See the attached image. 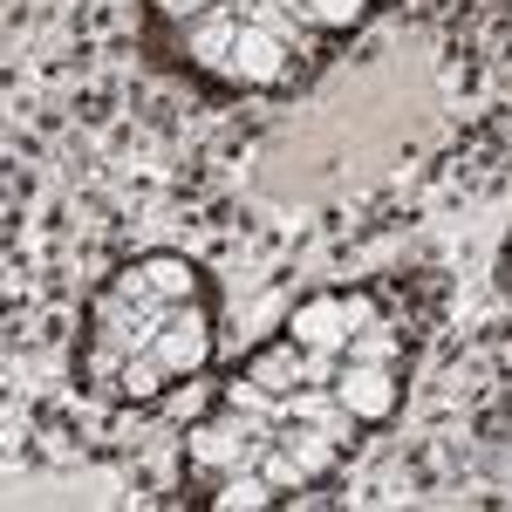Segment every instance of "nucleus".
<instances>
[{"label": "nucleus", "instance_id": "ddd939ff", "mask_svg": "<svg viewBox=\"0 0 512 512\" xmlns=\"http://www.w3.org/2000/svg\"><path fill=\"white\" fill-rule=\"evenodd\" d=\"M260 472H267V485H274V492H301V485L315 478L301 458H294V451H287V444H267V437H260Z\"/></svg>", "mask_w": 512, "mask_h": 512}, {"label": "nucleus", "instance_id": "9b49d317", "mask_svg": "<svg viewBox=\"0 0 512 512\" xmlns=\"http://www.w3.org/2000/svg\"><path fill=\"white\" fill-rule=\"evenodd\" d=\"M280 444H287V451H294V458H301L315 478L328 472V465H335V451H342V444L321 431V424H287V431H280Z\"/></svg>", "mask_w": 512, "mask_h": 512}, {"label": "nucleus", "instance_id": "f257e3e1", "mask_svg": "<svg viewBox=\"0 0 512 512\" xmlns=\"http://www.w3.org/2000/svg\"><path fill=\"white\" fill-rule=\"evenodd\" d=\"M260 424H246V417H205V424H192L185 431V451H192V465H205V472H239V465H253L260 458Z\"/></svg>", "mask_w": 512, "mask_h": 512}, {"label": "nucleus", "instance_id": "f8f14e48", "mask_svg": "<svg viewBox=\"0 0 512 512\" xmlns=\"http://www.w3.org/2000/svg\"><path fill=\"white\" fill-rule=\"evenodd\" d=\"M280 7H287L294 21H308V28H355L369 0H280Z\"/></svg>", "mask_w": 512, "mask_h": 512}, {"label": "nucleus", "instance_id": "9d476101", "mask_svg": "<svg viewBox=\"0 0 512 512\" xmlns=\"http://www.w3.org/2000/svg\"><path fill=\"white\" fill-rule=\"evenodd\" d=\"M144 274H151V287H158L164 301H192L198 294V267L185 260V253H151Z\"/></svg>", "mask_w": 512, "mask_h": 512}, {"label": "nucleus", "instance_id": "20e7f679", "mask_svg": "<svg viewBox=\"0 0 512 512\" xmlns=\"http://www.w3.org/2000/svg\"><path fill=\"white\" fill-rule=\"evenodd\" d=\"M287 41H274L267 28H253V21H239V35H233V55H226V76L233 82H253V89H267V82L287 76Z\"/></svg>", "mask_w": 512, "mask_h": 512}, {"label": "nucleus", "instance_id": "2eb2a0df", "mask_svg": "<svg viewBox=\"0 0 512 512\" xmlns=\"http://www.w3.org/2000/svg\"><path fill=\"white\" fill-rule=\"evenodd\" d=\"M342 315H349V328L362 335V328H376V301H369V294H342Z\"/></svg>", "mask_w": 512, "mask_h": 512}, {"label": "nucleus", "instance_id": "6e6552de", "mask_svg": "<svg viewBox=\"0 0 512 512\" xmlns=\"http://www.w3.org/2000/svg\"><path fill=\"white\" fill-rule=\"evenodd\" d=\"M274 499H280V492L267 485V472H246V465L226 472V485L212 492V506H219V512H260V506H274Z\"/></svg>", "mask_w": 512, "mask_h": 512}, {"label": "nucleus", "instance_id": "7ed1b4c3", "mask_svg": "<svg viewBox=\"0 0 512 512\" xmlns=\"http://www.w3.org/2000/svg\"><path fill=\"white\" fill-rule=\"evenodd\" d=\"M396 376L390 362H349L342 376H335V403L342 410H355L362 424H383V417H396Z\"/></svg>", "mask_w": 512, "mask_h": 512}, {"label": "nucleus", "instance_id": "39448f33", "mask_svg": "<svg viewBox=\"0 0 512 512\" xmlns=\"http://www.w3.org/2000/svg\"><path fill=\"white\" fill-rule=\"evenodd\" d=\"M349 315H342V294H315V301H301L294 321H287V342H301V349H328L342 355L349 349Z\"/></svg>", "mask_w": 512, "mask_h": 512}, {"label": "nucleus", "instance_id": "0eeeda50", "mask_svg": "<svg viewBox=\"0 0 512 512\" xmlns=\"http://www.w3.org/2000/svg\"><path fill=\"white\" fill-rule=\"evenodd\" d=\"M233 35H239L233 7H212V14H198V21H192V55H198V62H212V69H226Z\"/></svg>", "mask_w": 512, "mask_h": 512}, {"label": "nucleus", "instance_id": "dca6fc26", "mask_svg": "<svg viewBox=\"0 0 512 512\" xmlns=\"http://www.w3.org/2000/svg\"><path fill=\"white\" fill-rule=\"evenodd\" d=\"M355 424H362V417H355V410H342V403H335V410L321 417V431L335 437V444H349V437H355Z\"/></svg>", "mask_w": 512, "mask_h": 512}, {"label": "nucleus", "instance_id": "423d86ee", "mask_svg": "<svg viewBox=\"0 0 512 512\" xmlns=\"http://www.w3.org/2000/svg\"><path fill=\"white\" fill-rule=\"evenodd\" d=\"M246 376L267 396H294V383H308V349L301 342H274V349H260L246 362Z\"/></svg>", "mask_w": 512, "mask_h": 512}, {"label": "nucleus", "instance_id": "1a4fd4ad", "mask_svg": "<svg viewBox=\"0 0 512 512\" xmlns=\"http://www.w3.org/2000/svg\"><path fill=\"white\" fill-rule=\"evenodd\" d=\"M164 383H171V369H164V362H158L151 349H137V355H130V362L117 369V390L130 396V403H158Z\"/></svg>", "mask_w": 512, "mask_h": 512}, {"label": "nucleus", "instance_id": "f3484780", "mask_svg": "<svg viewBox=\"0 0 512 512\" xmlns=\"http://www.w3.org/2000/svg\"><path fill=\"white\" fill-rule=\"evenodd\" d=\"M219 0H158V14H171V21H198V14H212Z\"/></svg>", "mask_w": 512, "mask_h": 512}, {"label": "nucleus", "instance_id": "4468645a", "mask_svg": "<svg viewBox=\"0 0 512 512\" xmlns=\"http://www.w3.org/2000/svg\"><path fill=\"white\" fill-rule=\"evenodd\" d=\"M349 362H390L396 355V335H376V328H362V335H349Z\"/></svg>", "mask_w": 512, "mask_h": 512}, {"label": "nucleus", "instance_id": "f03ea898", "mask_svg": "<svg viewBox=\"0 0 512 512\" xmlns=\"http://www.w3.org/2000/svg\"><path fill=\"white\" fill-rule=\"evenodd\" d=\"M151 355L171 369V383H178V376H198V369L212 362V328H205V315H198L192 301L171 308V321H164L158 342H151Z\"/></svg>", "mask_w": 512, "mask_h": 512}]
</instances>
